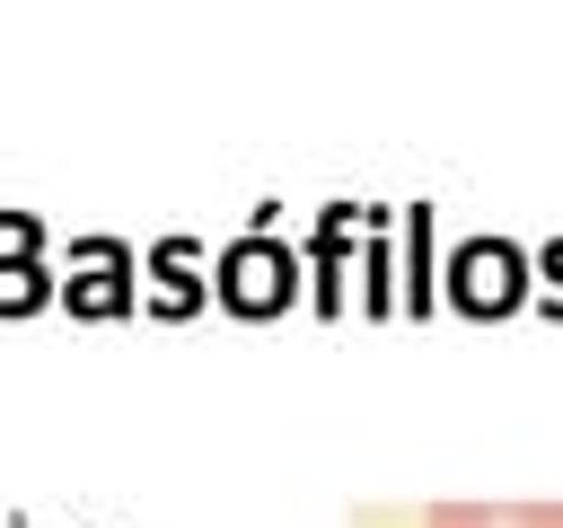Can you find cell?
Wrapping results in <instances>:
<instances>
[{
  "label": "cell",
  "instance_id": "6da1fadb",
  "mask_svg": "<svg viewBox=\"0 0 563 528\" xmlns=\"http://www.w3.org/2000/svg\"><path fill=\"white\" fill-rule=\"evenodd\" d=\"M422 528H563V502H431Z\"/></svg>",
  "mask_w": 563,
  "mask_h": 528
}]
</instances>
